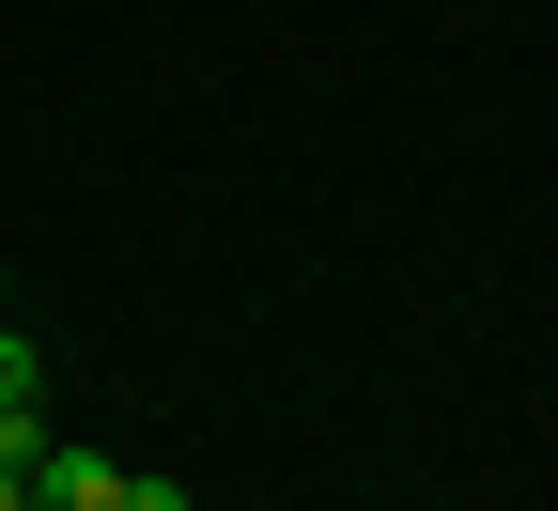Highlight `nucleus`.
Masks as SVG:
<instances>
[{
  "label": "nucleus",
  "mask_w": 558,
  "mask_h": 511,
  "mask_svg": "<svg viewBox=\"0 0 558 511\" xmlns=\"http://www.w3.org/2000/svg\"><path fill=\"white\" fill-rule=\"evenodd\" d=\"M47 388V356H32V326H0V403H32Z\"/></svg>",
  "instance_id": "f03ea898"
},
{
  "label": "nucleus",
  "mask_w": 558,
  "mask_h": 511,
  "mask_svg": "<svg viewBox=\"0 0 558 511\" xmlns=\"http://www.w3.org/2000/svg\"><path fill=\"white\" fill-rule=\"evenodd\" d=\"M32 511H124V465L109 450H47L32 465Z\"/></svg>",
  "instance_id": "f257e3e1"
},
{
  "label": "nucleus",
  "mask_w": 558,
  "mask_h": 511,
  "mask_svg": "<svg viewBox=\"0 0 558 511\" xmlns=\"http://www.w3.org/2000/svg\"><path fill=\"white\" fill-rule=\"evenodd\" d=\"M124 511H186V496H171V480H124Z\"/></svg>",
  "instance_id": "7ed1b4c3"
},
{
  "label": "nucleus",
  "mask_w": 558,
  "mask_h": 511,
  "mask_svg": "<svg viewBox=\"0 0 558 511\" xmlns=\"http://www.w3.org/2000/svg\"><path fill=\"white\" fill-rule=\"evenodd\" d=\"M0 511H32V480H0Z\"/></svg>",
  "instance_id": "20e7f679"
}]
</instances>
